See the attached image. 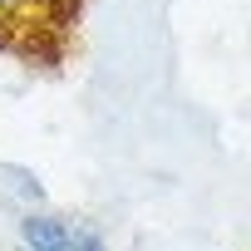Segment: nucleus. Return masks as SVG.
<instances>
[{
    "label": "nucleus",
    "mask_w": 251,
    "mask_h": 251,
    "mask_svg": "<svg viewBox=\"0 0 251 251\" xmlns=\"http://www.w3.org/2000/svg\"><path fill=\"white\" fill-rule=\"evenodd\" d=\"M15 236H20V251H108V241L94 222L64 217V212H50V207L20 212Z\"/></svg>",
    "instance_id": "obj_1"
},
{
    "label": "nucleus",
    "mask_w": 251,
    "mask_h": 251,
    "mask_svg": "<svg viewBox=\"0 0 251 251\" xmlns=\"http://www.w3.org/2000/svg\"><path fill=\"white\" fill-rule=\"evenodd\" d=\"M0 182H5V192L20 202V212H35V207H45V187H40V177H35L30 168L0 163Z\"/></svg>",
    "instance_id": "obj_2"
},
{
    "label": "nucleus",
    "mask_w": 251,
    "mask_h": 251,
    "mask_svg": "<svg viewBox=\"0 0 251 251\" xmlns=\"http://www.w3.org/2000/svg\"><path fill=\"white\" fill-rule=\"evenodd\" d=\"M79 5H84V0H30L35 20H40V25H50V30H64V25H74Z\"/></svg>",
    "instance_id": "obj_3"
},
{
    "label": "nucleus",
    "mask_w": 251,
    "mask_h": 251,
    "mask_svg": "<svg viewBox=\"0 0 251 251\" xmlns=\"http://www.w3.org/2000/svg\"><path fill=\"white\" fill-rule=\"evenodd\" d=\"M30 25H40V20H35V10H30V0H0V40L25 35Z\"/></svg>",
    "instance_id": "obj_4"
}]
</instances>
